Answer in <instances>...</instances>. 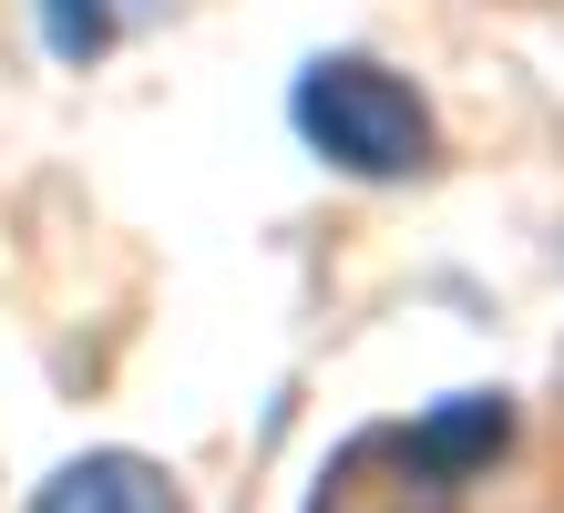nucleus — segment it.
<instances>
[{"label":"nucleus","mask_w":564,"mask_h":513,"mask_svg":"<svg viewBox=\"0 0 564 513\" xmlns=\"http://www.w3.org/2000/svg\"><path fill=\"white\" fill-rule=\"evenodd\" d=\"M513 400L503 391H452L421 421H370L328 452L308 513H473V483L503 462Z\"/></svg>","instance_id":"obj_1"},{"label":"nucleus","mask_w":564,"mask_h":513,"mask_svg":"<svg viewBox=\"0 0 564 513\" xmlns=\"http://www.w3.org/2000/svg\"><path fill=\"white\" fill-rule=\"evenodd\" d=\"M288 124L308 154H328L359 185H401L431 164V103L370 52H318L288 93Z\"/></svg>","instance_id":"obj_2"},{"label":"nucleus","mask_w":564,"mask_h":513,"mask_svg":"<svg viewBox=\"0 0 564 513\" xmlns=\"http://www.w3.org/2000/svg\"><path fill=\"white\" fill-rule=\"evenodd\" d=\"M31 513H185L175 472L144 462V452H83L62 462L42 493H31Z\"/></svg>","instance_id":"obj_3"},{"label":"nucleus","mask_w":564,"mask_h":513,"mask_svg":"<svg viewBox=\"0 0 564 513\" xmlns=\"http://www.w3.org/2000/svg\"><path fill=\"white\" fill-rule=\"evenodd\" d=\"M154 11H164V0H31V21H42V42L62 62H104L113 42H134Z\"/></svg>","instance_id":"obj_4"}]
</instances>
